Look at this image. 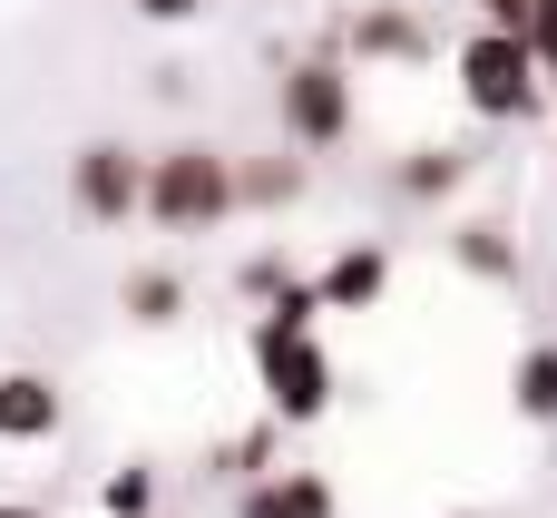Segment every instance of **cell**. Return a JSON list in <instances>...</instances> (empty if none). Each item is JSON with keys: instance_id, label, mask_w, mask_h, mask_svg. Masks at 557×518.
<instances>
[{"instance_id": "4", "label": "cell", "mask_w": 557, "mask_h": 518, "mask_svg": "<svg viewBox=\"0 0 557 518\" xmlns=\"http://www.w3.org/2000/svg\"><path fill=\"white\" fill-rule=\"evenodd\" d=\"M69 206H78L88 225H127V215H147V157L117 147V137H88V147L69 157Z\"/></svg>"}, {"instance_id": "11", "label": "cell", "mask_w": 557, "mask_h": 518, "mask_svg": "<svg viewBox=\"0 0 557 518\" xmlns=\"http://www.w3.org/2000/svg\"><path fill=\"white\" fill-rule=\"evenodd\" d=\"M450 264L480 274V284H509V274H519V245H509V225H460V235H450Z\"/></svg>"}, {"instance_id": "16", "label": "cell", "mask_w": 557, "mask_h": 518, "mask_svg": "<svg viewBox=\"0 0 557 518\" xmlns=\"http://www.w3.org/2000/svg\"><path fill=\"white\" fill-rule=\"evenodd\" d=\"M529 49H539V69L557 78V0H539V10H529Z\"/></svg>"}, {"instance_id": "12", "label": "cell", "mask_w": 557, "mask_h": 518, "mask_svg": "<svg viewBox=\"0 0 557 518\" xmlns=\"http://www.w3.org/2000/svg\"><path fill=\"white\" fill-rule=\"evenodd\" d=\"M460 166H470L460 147H421V157H401V176H392V186H401L411 206H441V196L460 186Z\"/></svg>"}, {"instance_id": "8", "label": "cell", "mask_w": 557, "mask_h": 518, "mask_svg": "<svg viewBox=\"0 0 557 518\" xmlns=\"http://www.w3.org/2000/svg\"><path fill=\"white\" fill-rule=\"evenodd\" d=\"M352 59H401V69H411V59H431L421 10H392V0H382V10H362V20H352Z\"/></svg>"}, {"instance_id": "15", "label": "cell", "mask_w": 557, "mask_h": 518, "mask_svg": "<svg viewBox=\"0 0 557 518\" xmlns=\"http://www.w3.org/2000/svg\"><path fill=\"white\" fill-rule=\"evenodd\" d=\"M108 509H117V518H147V509H157V470H117V480H108Z\"/></svg>"}, {"instance_id": "3", "label": "cell", "mask_w": 557, "mask_h": 518, "mask_svg": "<svg viewBox=\"0 0 557 518\" xmlns=\"http://www.w3.org/2000/svg\"><path fill=\"white\" fill-rule=\"evenodd\" d=\"M274 118H284V147L294 157H333L343 137H352V78H343V59H294L284 69V88H274Z\"/></svg>"}, {"instance_id": "14", "label": "cell", "mask_w": 557, "mask_h": 518, "mask_svg": "<svg viewBox=\"0 0 557 518\" xmlns=\"http://www.w3.org/2000/svg\"><path fill=\"white\" fill-rule=\"evenodd\" d=\"M264 460H274V431H245V441H225V451H215V470H225V480H245V470H255V480H274Z\"/></svg>"}, {"instance_id": "10", "label": "cell", "mask_w": 557, "mask_h": 518, "mask_svg": "<svg viewBox=\"0 0 557 518\" xmlns=\"http://www.w3.org/2000/svg\"><path fill=\"white\" fill-rule=\"evenodd\" d=\"M117 304H127V323H147V333H166V323H186V284H176L166 264H137V274L117 284Z\"/></svg>"}, {"instance_id": "1", "label": "cell", "mask_w": 557, "mask_h": 518, "mask_svg": "<svg viewBox=\"0 0 557 518\" xmlns=\"http://www.w3.org/2000/svg\"><path fill=\"white\" fill-rule=\"evenodd\" d=\"M235 215V157L225 147H166L147 157V225L157 235H215Z\"/></svg>"}, {"instance_id": "7", "label": "cell", "mask_w": 557, "mask_h": 518, "mask_svg": "<svg viewBox=\"0 0 557 518\" xmlns=\"http://www.w3.org/2000/svg\"><path fill=\"white\" fill-rule=\"evenodd\" d=\"M59 431V382L49 372H0V441H49Z\"/></svg>"}, {"instance_id": "18", "label": "cell", "mask_w": 557, "mask_h": 518, "mask_svg": "<svg viewBox=\"0 0 557 518\" xmlns=\"http://www.w3.org/2000/svg\"><path fill=\"white\" fill-rule=\"evenodd\" d=\"M137 20H166V29H186V20H206V0H127Z\"/></svg>"}, {"instance_id": "9", "label": "cell", "mask_w": 557, "mask_h": 518, "mask_svg": "<svg viewBox=\"0 0 557 518\" xmlns=\"http://www.w3.org/2000/svg\"><path fill=\"white\" fill-rule=\"evenodd\" d=\"M509 411L539 421V431H557V343H529V353L509 362Z\"/></svg>"}, {"instance_id": "2", "label": "cell", "mask_w": 557, "mask_h": 518, "mask_svg": "<svg viewBox=\"0 0 557 518\" xmlns=\"http://www.w3.org/2000/svg\"><path fill=\"white\" fill-rule=\"evenodd\" d=\"M460 98H470L480 118H539L548 69H539V49H529L519 29H470V39H460Z\"/></svg>"}, {"instance_id": "5", "label": "cell", "mask_w": 557, "mask_h": 518, "mask_svg": "<svg viewBox=\"0 0 557 518\" xmlns=\"http://www.w3.org/2000/svg\"><path fill=\"white\" fill-rule=\"evenodd\" d=\"M382 284H392V255H382V245H343V255L313 274L323 313H372V304H382Z\"/></svg>"}, {"instance_id": "13", "label": "cell", "mask_w": 557, "mask_h": 518, "mask_svg": "<svg viewBox=\"0 0 557 518\" xmlns=\"http://www.w3.org/2000/svg\"><path fill=\"white\" fill-rule=\"evenodd\" d=\"M304 196V157H255L235 166V206H294Z\"/></svg>"}, {"instance_id": "6", "label": "cell", "mask_w": 557, "mask_h": 518, "mask_svg": "<svg viewBox=\"0 0 557 518\" xmlns=\"http://www.w3.org/2000/svg\"><path fill=\"white\" fill-rule=\"evenodd\" d=\"M235 518H333V480L323 470H274V480H245Z\"/></svg>"}, {"instance_id": "17", "label": "cell", "mask_w": 557, "mask_h": 518, "mask_svg": "<svg viewBox=\"0 0 557 518\" xmlns=\"http://www.w3.org/2000/svg\"><path fill=\"white\" fill-rule=\"evenodd\" d=\"M529 10H539V0H480V29H519V39H529Z\"/></svg>"}, {"instance_id": "19", "label": "cell", "mask_w": 557, "mask_h": 518, "mask_svg": "<svg viewBox=\"0 0 557 518\" xmlns=\"http://www.w3.org/2000/svg\"><path fill=\"white\" fill-rule=\"evenodd\" d=\"M0 518H49V509H29V499H0Z\"/></svg>"}]
</instances>
